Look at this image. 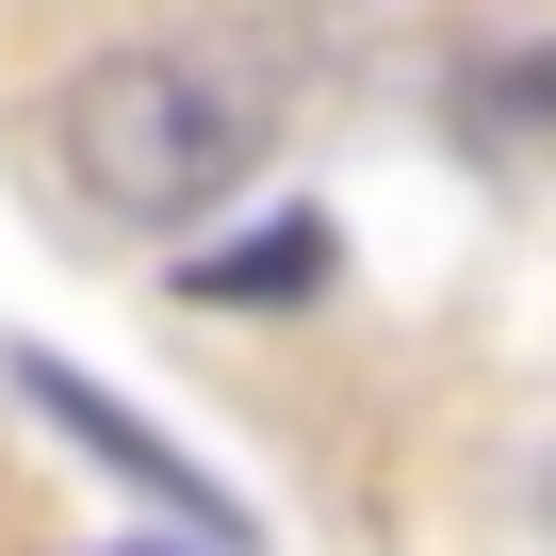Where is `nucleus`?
Listing matches in <instances>:
<instances>
[{
  "label": "nucleus",
  "mask_w": 556,
  "mask_h": 556,
  "mask_svg": "<svg viewBox=\"0 0 556 556\" xmlns=\"http://www.w3.org/2000/svg\"><path fill=\"white\" fill-rule=\"evenodd\" d=\"M278 148V83L229 66L213 34H115L50 83V164L83 180V213L115 229H197L262 180Z\"/></svg>",
  "instance_id": "obj_1"
},
{
  "label": "nucleus",
  "mask_w": 556,
  "mask_h": 556,
  "mask_svg": "<svg viewBox=\"0 0 556 556\" xmlns=\"http://www.w3.org/2000/svg\"><path fill=\"white\" fill-rule=\"evenodd\" d=\"M17 409H34V426H66V442H83V458H99L115 491H148V507H164V523H180L197 556H245V540H262V507H245L229 475H197V458H180V442H164V426H148L131 393H99L83 361H17Z\"/></svg>",
  "instance_id": "obj_2"
},
{
  "label": "nucleus",
  "mask_w": 556,
  "mask_h": 556,
  "mask_svg": "<svg viewBox=\"0 0 556 556\" xmlns=\"http://www.w3.org/2000/svg\"><path fill=\"white\" fill-rule=\"evenodd\" d=\"M312 278H328V229H312V213H278V229H245V245H197V262H180V295H197V312H295Z\"/></svg>",
  "instance_id": "obj_3"
}]
</instances>
